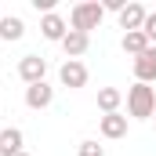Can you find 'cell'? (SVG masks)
Segmentation results:
<instances>
[{
  "mask_svg": "<svg viewBox=\"0 0 156 156\" xmlns=\"http://www.w3.org/2000/svg\"><path fill=\"white\" fill-rule=\"evenodd\" d=\"M76 156H105V145H98L94 138H87V142L76 145Z\"/></svg>",
  "mask_w": 156,
  "mask_h": 156,
  "instance_id": "9a60e30c",
  "label": "cell"
},
{
  "mask_svg": "<svg viewBox=\"0 0 156 156\" xmlns=\"http://www.w3.org/2000/svg\"><path fill=\"white\" fill-rule=\"evenodd\" d=\"M26 37V22L18 15H0V40H22Z\"/></svg>",
  "mask_w": 156,
  "mask_h": 156,
  "instance_id": "7c38bea8",
  "label": "cell"
},
{
  "mask_svg": "<svg viewBox=\"0 0 156 156\" xmlns=\"http://www.w3.org/2000/svg\"><path fill=\"white\" fill-rule=\"evenodd\" d=\"M91 47V37L87 33H76V29H69L66 33V40H62V51H66V58H76L80 62V55Z\"/></svg>",
  "mask_w": 156,
  "mask_h": 156,
  "instance_id": "30bf717a",
  "label": "cell"
},
{
  "mask_svg": "<svg viewBox=\"0 0 156 156\" xmlns=\"http://www.w3.org/2000/svg\"><path fill=\"white\" fill-rule=\"evenodd\" d=\"M120 102H123V91L120 87H102L98 91V109L102 113H120Z\"/></svg>",
  "mask_w": 156,
  "mask_h": 156,
  "instance_id": "4fadbf2b",
  "label": "cell"
},
{
  "mask_svg": "<svg viewBox=\"0 0 156 156\" xmlns=\"http://www.w3.org/2000/svg\"><path fill=\"white\" fill-rule=\"evenodd\" d=\"M145 18H149V11H145L142 4H127V7L120 11V29H127V33H142Z\"/></svg>",
  "mask_w": 156,
  "mask_h": 156,
  "instance_id": "5b68a950",
  "label": "cell"
},
{
  "mask_svg": "<svg viewBox=\"0 0 156 156\" xmlns=\"http://www.w3.org/2000/svg\"><path fill=\"white\" fill-rule=\"evenodd\" d=\"M142 33H145V37H149V44L156 47V11L149 15V18H145V26H142Z\"/></svg>",
  "mask_w": 156,
  "mask_h": 156,
  "instance_id": "2e32d148",
  "label": "cell"
},
{
  "mask_svg": "<svg viewBox=\"0 0 156 156\" xmlns=\"http://www.w3.org/2000/svg\"><path fill=\"white\" fill-rule=\"evenodd\" d=\"M102 18H105V7H102L98 0H83V4H76V7L69 11V26H73L76 33H87V37H91V29L102 26Z\"/></svg>",
  "mask_w": 156,
  "mask_h": 156,
  "instance_id": "6da1fadb",
  "label": "cell"
},
{
  "mask_svg": "<svg viewBox=\"0 0 156 156\" xmlns=\"http://www.w3.org/2000/svg\"><path fill=\"white\" fill-rule=\"evenodd\" d=\"M18 153H26L22 149V131L18 127H4L0 131V156H18Z\"/></svg>",
  "mask_w": 156,
  "mask_h": 156,
  "instance_id": "8fae6325",
  "label": "cell"
},
{
  "mask_svg": "<svg viewBox=\"0 0 156 156\" xmlns=\"http://www.w3.org/2000/svg\"><path fill=\"white\" fill-rule=\"evenodd\" d=\"M55 102V87L44 80V83H33V87H26V105L29 109H47Z\"/></svg>",
  "mask_w": 156,
  "mask_h": 156,
  "instance_id": "52a82bcc",
  "label": "cell"
},
{
  "mask_svg": "<svg viewBox=\"0 0 156 156\" xmlns=\"http://www.w3.org/2000/svg\"><path fill=\"white\" fill-rule=\"evenodd\" d=\"M149 47H153V44H149L145 33H123V51H127V55H134V58H138V55H142V51H149Z\"/></svg>",
  "mask_w": 156,
  "mask_h": 156,
  "instance_id": "5bb4252c",
  "label": "cell"
},
{
  "mask_svg": "<svg viewBox=\"0 0 156 156\" xmlns=\"http://www.w3.org/2000/svg\"><path fill=\"white\" fill-rule=\"evenodd\" d=\"M153 120H156V113H153Z\"/></svg>",
  "mask_w": 156,
  "mask_h": 156,
  "instance_id": "d6986e66",
  "label": "cell"
},
{
  "mask_svg": "<svg viewBox=\"0 0 156 156\" xmlns=\"http://www.w3.org/2000/svg\"><path fill=\"white\" fill-rule=\"evenodd\" d=\"M58 80H62V87H83L87 83V66L83 62H76V58H66L62 62V69H58Z\"/></svg>",
  "mask_w": 156,
  "mask_h": 156,
  "instance_id": "277c9868",
  "label": "cell"
},
{
  "mask_svg": "<svg viewBox=\"0 0 156 156\" xmlns=\"http://www.w3.org/2000/svg\"><path fill=\"white\" fill-rule=\"evenodd\" d=\"M127 113L134 120H153L156 113V91L149 83H134V87H127Z\"/></svg>",
  "mask_w": 156,
  "mask_h": 156,
  "instance_id": "7a4b0ae2",
  "label": "cell"
},
{
  "mask_svg": "<svg viewBox=\"0 0 156 156\" xmlns=\"http://www.w3.org/2000/svg\"><path fill=\"white\" fill-rule=\"evenodd\" d=\"M98 131H102V138H123L127 134V116L123 113H105L98 120Z\"/></svg>",
  "mask_w": 156,
  "mask_h": 156,
  "instance_id": "9c48e42d",
  "label": "cell"
},
{
  "mask_svg": "<svg viewBox=\"0 0 156 156\" xmlns=\"http://www.w3.org/2000/svg\"><path fill=\"white\" fill-rule=\"evenodd\" d=\"M102 7H105V11H123V7H127V0H105V4H102Z\"/></svg>",
  "mask_w": 156,
  "mask_h": 156,
  "instance_id": "e0dca14e",
  "label": "cell"
},
{
  "mask_svg": "<svg viewBox=\"0 0 156 156\" xmlns=\"http://www.w3.org/2000/svg\"><path fill=\"white\" fill-rule=\"evenodd\" d=\"M18 156H29V153H18Z\"/></svg>",
  "mask_w": 156,
  "mask_h": 156,
  "instance_id": "ac0fdd59",
  "label": "cell"
},
{
  "mask_svg": "<svg viewBox=\"0 0 156 156\" xmlns=\"http://www.w3.org/2000/svg\"><path fill=\"white\" fill-rule=\"evenodd\" d=\"M40 33H44L47 40H58V44H62L66 33H69V26H66V18H62L58 11H51V15H44V18H40Z\"/></svg>",
  "mask_w": 156,
  "mask_h": 156,
  "instance_id": "ba28073f",
  "label": "cell"
},
{
  "mask_svg": "<svg viewBox=\"0 0 156 156\" xmlns=\"http://www.w3.org/2000/svg\"><path fill=\"white\" fill-rule=\"evenodd\" d=\"M134 80H138V83H153L156 80V47L142 51V55L134 58Z\"/></svg>",
  "mask_w": 156,
  "mask_h": 156,
  "instance_id": "8992f818",
  "label": "cell"
},
{
  "mask_svg": "<svg viewBox=\"0 0 156 156\" xmlns=\"http://www.w3.org/2000/svg\"><path fill=\"white\" fill-rule=\"evenodd\" d=\"M18 76L26 80L29 87H33V83H44V76H47V58H40V55H26V58L18 62Z\"/></svg>",
  "mask_w": 156,
  "mask_h": 156,
  "instance_id": "3957f363",
  "label": "cell"
}]
</instances>
